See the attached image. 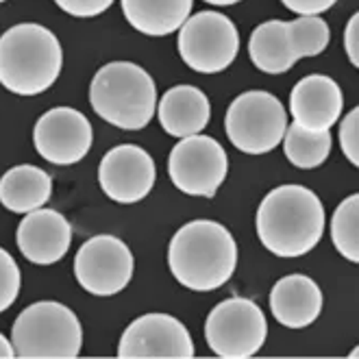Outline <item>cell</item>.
Returning <instances> with one entry per match:
<instances>
[{"label": "cell", "mask_w": 359, "mask_h": 359, "mask_svg": "<svg viewBox=\"0 0 359 359\" xmlns=\"http://www.w3.org/2000/svg\"><path fill=\"white\" fill-rule=\"evenodd\" d=\"M257 238L277 257L294 259L320 242L325 231V207L303 185H279L266 194L257 209Z\"/></svg>", "instance_id": "obj_1"}, {"label": "cell", "mask_w": 359, "mask_h": 359, "mask_svg": "<svg viewBox=\"0 0 359 359\" xmlns=\"http://www.w3.org/2000/svg\"><path fill=\"white\" fill-rule=\"evenodd\" d=\"M238 246L231 231L214 220L183 224L168 246L172 277L194 292L222 287L236 272Z\"/></svg>", "instance_id": "obj_2"}, {"label": "cell", "mask_w": 359, "mask_h": 359, "mask_svg": "<svg viewBox=\"0 0 359 359\" xmlns=\"http://www.w3.org/2000/svg\"><path fill=\"white\" fill-rule=\"evenodd\" d=\"M61 63V44L46 27L25 22L0 35V86L18 96H35L53 88Z\"/></svg>", "instance_id": "obj_3"}, {"label": "cell", "mask_w": 359, "mask_h": 359, "mask_svg": "<svg viewBox=\"0 0 359 359\" xmlns=\"http://www.w3.org/2000/svg\"><path fill=\"white\" fill-rule=\"evenodd\" d=\"M90 102L104 122L124 131H140L157 111V88L137 63L111 61L94 74Z\"/></svg>", "instance_id": "obj_4"}, {"label": "cell", "mask_w": 359, "mask_h": 359, "mask_svg": "<svg viewBox=\"0 0 359 359\" xmlns=\"http://www.w3.org/2000/svg\"><path fill=\"white\" fill-rule=\"evenodd\" d=\"M15 357L74 359L83 346V329L74 311L55 301H39L20 311L11 327Z\"/></svg>", "instance_id": "obj_5"}, {"label": "cell", "mask_w": 359, "mask_h": 359, "mask_svg": "<svg viewBox=\"0 0 359 359\" xmlns=\"http://www.w3.org/2000/svg\"><path fill=\"white\" fill-rule=\"evenodd\" d=\"M287 129V111L281 100L262 90L240 94L229 104L224 131L231 144L246 155H266L274 151Z\"/></svg>", "instance_id": "obj_6"}, {"label": "cell", "mask_w": 359, "mask_h": 359, "mask_svg": "<svg viewBox=\"0 0 359 359\" xmlns=\"http://www.w3.org/2000/svg\"><path fill=\"white\" fill-rule=\"evenodd\" d=\"M268 323L262 307L250 299H226L218 303L205 323V340L211 353L224 359L257 355L266 342Z\"/></svg>", "instance_id": "obj_7"}, {"label": "cell", "mask_w": 359, "mask_h": 359, "mask_svg": "<svg viewBox=\"0 0 359 359\" xmlns=\"http://www.w3.org/2000/svg\"><path fill=\"white\" fill-rule=\"evenodd\" d=\"M240 35L236 25L218 11H201L179 29V55L201 74H216L236 61Z\"/></svg>", "instance_id": "obj_8"}, {"label": "cell", "mask_w": 359, "mask_h": 359, "mask_svg": "<svg viewBox=\"0 0 359 359\" xmlns=\"http://www.w3.org/2000/svg\"><path fill=\"white\" fill-rule=\"evenodd\" d=\"M168 175L179 192L211 198L229 175L222 144L209 135L183 137L168 157Z\"/></svg>", "instance_id": "obj_9"}, {"label": "cell", "mask_w": 359, "mask_h": 359, "mask_svg": "<svg viewBox=\"0 0 359 359\" xmlns=\"http://www.w3.org/2000/svg\"><path fill=\"white\" fill-rule=\"evenodd\" d=\"M79 285L94 297H114L133 277V255L116 236H94L81 244L74 257Z\"/></svg>", "instance_id": "obj_10"}, {"label": "cell", "mask_w": 359, "mask_h": 359, "mask_svg": "<svg viewBox=\"0 0 359 359\" xmlns=\"http://www.w3.org/2000/svg\"><path fill=\"white\" fill-rule=\"evenodd\" d=\"M192 335L170 313H144L120 337L122 359H189L194 357Z\"/></svg>", "instance_id": "obj_11"}, {"label": "cell", "mask_w": 359, "mask_h": 359, "mask_svg": "<svg viewBox=\"0 0 359 359\" xmlns=\"http://www.w3.org/2000/svg\"><path fill=\"white\" fill-rule=\"evenodd\" d=\"M92 124L79 109L55 107L46 111L33 129V144L41 159L55 165L79 163L92 149Z\"/></svg>", "instance_id": "obj_12"}, {"label": "cell", "mask_w": 359, "mask_h": 359, "mask_svg": "<svg viewBox=\"0 0 359 359\" xmlns=\"http://www.w3.org/2000/svg\"><path fill=\"white\" fill-rule=\"evenodd\" d=\"M155 161L135 144H120L102 157L98 165L100 189L111 201L133 205L149 196L155 185Z\"/></svg>", "instance_id": "obj_13"}, {"label": "cell", "mask_w": 359, "mask_h": 359, "mask_svg": "<svg viewBox=\"0 0 359 359\" xmlns=\"http://www.w3.org/2000/svg\"><path fill=\"white\" fill-rule=\"evenodd\" d=\"M15 242L20 252L37 266H50L63 259L72 244V226L55 209L29 211L18 224Z\"/></svg>", "instance_id": "obj_14"}, {"label": "cell", "mask_w": 359, "mask_h": 359, "mask_svg": "<svg viewBox=\"0 0 359 359\" xmlns=\"http://www.w3.org/2000/svg\"><path fill=\"white\" fill-rule=\"evenodd\" d=\"M342 90L327 74L301 79L290 94V114L294 122L309 131H331L342 116Z\"/></svg>", "instance_id": "obj_15"}, {"label": "cell", "mask_w": 359, "mask_h": 359, "mask_svg": "<svg viewBox=\"0 0 359 359\" xmlns=\"http://www.w3.org/2000/svg\"><path fill=\"white\" fill-rule=\"evenodd\" d=\"M270 311L287 329L309 327L323 311V292L305 274H287L270 292Z\"/></svg>", "instance_id": "obj_16"}, {"label": "cell", "mask_w": 359, "mask_h": 359, "mask_svg": "<svg viewBox=\"0 0 359 359\" xmlns=\"http://www.w3.org/2000/svg\"><path fill=\"white\" fill-rule=\"evenodd\" d=\"M157 116L168 135L183 140L198 135L209 124L211 104L203 90L194 86H177L161 96Z\"/></svg>", "instance_id": "obj_17"}, {"label": "cell", "mask_w": 359, "mask_h": 359, "mask_svg": "<svg viewBox=\"0 0 359 359\" xmlns=\"http://www.w3.org/2000/svg\"><path fill=\"white\" fill-rule=\"evenodd\" d=\"M53 194V179L37 165L22 163L0 179V203L13 214H29L44 207Z\"/></svg>", "instance_id": "obj_18"}, {"label": "cell", "mask_w": 359, "mask_h": 359, "mask_svg": "<svg viewBox=\"0 0 359 359\" xmlns=\"http://www.w3.org/2000/svg\"><path fill=\"white\" fill-rule=\"evenodd\" d=\"M129 25L149 37L172 35L192 13L194 0H120Z\"/></svg>", "instance_id": "obj_19"}, {"label": "cell", "mask_w": 359, "mask_h": 359, "mask_svg": "<svg viewBox=\"0 0 359 359\" xmlns=\"http://www.w3.org/2000/svg\"><path fill=\"white\" fill-rule=\"evenodd\" d=\"M248 55L255 68L266 74H283L292 70L294 63L301 61L294 50L287 22L283 20H268L255 27V31L250 33Z\"/></svg>", "instance_id": "obj_20"}, {"label": "cell", "mask_w": 359, "mask_h": 359, "mask_svg": "<svg viewBox=\"0 0 359 359\" xmlns=\"http://www.w3.org/2000/svg\"><path fill=\"white\" fill-rule=\"evenodd\" d=\"M333 149L331 131H309L301 124L294 122L285 129L283 135V151L292 165L301 170H311V168L323 165Z\"/></svg>", "instance_id": "obj_21"}, {"label": "cell", "mask_w": 359, "mask_h": 359, "mask_svg": "<svg viewBox=\"0 0 359 359\" xmlns=\"http://www.w3.org/2000/svg\"><path fill=\"white\" fill-rule=\"evenodd\" d=\"M331 240L344 259L353 264L359 262V194L337 205L331 218Z\"/></svg>", "instance_id": "obj_22"}, {"label": "cell", "mask_w": 359, "mask_h": 359, "mask_svg": "<svg viewBox=\"0 0 359 359\" xmlns=\"http://www.w3.org/2000/svg\"><path fill=\"white\" fill-rule=\"evenodd\" d=\"M287 31L299 59L325 53L331 39L329 25L318 15H301L297 20H292V22H287Z\"/></svg>", "instance_id": "obj_23"}, {"label": "cell", "mask_w": 359, "mask_h": 359, "mask_svg": "<svg viewBox=\"0 0 359 359\" xmlns=\"http://www.w3.org/2000/svg\"><path fill=\"white\" fill-rule=\"evenodd\" d=\"M20 294V268L5 248H0V313L7 311Z\"/></svg>", "instance_id": "obj_24"}, {"label": "cell", "mask_w": 359, "mask_h": 359, "mask_svg": "<svg viewBox=\"0 0 359 359\" xmlns=\"http://www.w3.org/2000/svg\"><path fill=\"white\" fill-rule=\"evenodd\" d=\"M340 146L344 157L359 165V109H351L340 124Z\"/></svg>", "instance_id": "obj_25"}, {"label": "cell", "mask_w": 359, "mask_h": 359, "mask_svg": "<svg viewBox=\"0 0 359 359\" xmlns=\"http://www.w3.org/2000/svg\"><path fill=\"white\" fill-rule=\"evenodd\" d=\"M57 7L74 18H96L107 11L114 0H55Z\"/></svg>", "instance_id": "obj_26"}, {"label": "cell", "mask_w": 359, "mask_h": 359, "mask_svg": "<svg viewBox=\"0 0 359 359\" xmlns=\"http://www.w3.org/2000/svg\"><path fill=\"white\" fill-rule=\"evenodd\" d=\"M281 3L299 15H318L327 9H331L337 0H281Z\"/></svg>", "instance_id": "obj_27"}, {"label": "cell", "mask_w": 359, "mask_h": 359, "mask_svg": "<svg viewBox=\"0 0 359 359\" xmlns=\"http://www.w3.org/2000/svg\"><path fill=\"white\" fill-rule=\"evenodd\" d=\"M344 50L353 66H359V13H355L344 29Z\"/></svg>", "instance_id": "obj_28"}, {"label": "cell", "mask_w": 359, "mask_h": 359, "mask_svg": "<svg viewBox=\"0 0 359 359\" xmlns=\"http://www.w3.org/2000/svg\"><path fill=\"white\" fill-rule=\"evenodd\" d=\"M11 357H15L13 344L7 340L3 333H0V359H11Z\"/></svg>", "instance_id": "obj_29"}, {"label": "cell", "mask_w": 359, "mask_h": 359, "mask_svg": "<svg viewBox=\"0 0 359 359\" xmlns=\"http://www.w3.org/2000/svg\"><path fill=\"white\" fill-rule=\"evenodd\" d=\"M209 5H216V7H229V5H236L240 0H205Z\"/></svg>", "instance_id": "obj_30"}, {"label": "cell", "mask_w": 359, "mask_h": 359, "mask_svg": "<svg viewBox=\"0 0 359 359\" xmlns=\"http://www.w3.org/2000/svg\"><path fill=\"white\" fill-rule=\"evenodd\" d=\"M0 3H7V0H0Z\"/></svg>", "instance_id": "obj_31"}]
</instances>
